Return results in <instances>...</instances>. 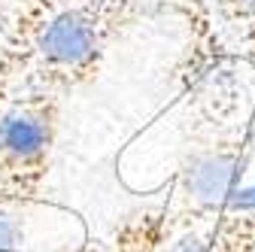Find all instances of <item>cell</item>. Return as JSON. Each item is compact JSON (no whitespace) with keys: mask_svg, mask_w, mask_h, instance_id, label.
Returning a JSON list of instances; mask_svg holds the SVG:
<instances>
[{"mask_svg":"<svg viewBox=\"0 0 255 252\" xmlns=\"http://www.w3.org/2000/svg\"><path fill=\"white\" fill-rule=\"evenodd\" d=\"M155 0H76L58 9L18 61V91H67L98 76L110 46Z\"/></svg>","mask_w":255,"mask_h":252,"instance_id":"1","label":"cell"},{"mask_svg":"<svg viewBox=\"0 0 255 252\" xmlns=\"http://www.w3.org/2000/svg\"><path fill=\"white\" fill-rule=\"evenodd\" d=\"M61 98L15 91L0 110V204L37 201L49 176Z\"/></svg>","mask_w":255,"mask_h":252,"instance_id":"2","label":"cell"},{"mask_svg":"<svg viewBox=\"0 0 255 252\" xmlns=\"http://www.w3.org/2000/svg\"><path fill=\"white\" fill-rule=\"evenodd\" d=\"M76 3V0H12L3 24H0V52H3L15 70H18V61L24 58V52L30 49L34 37L40 34V27L64 6Z\"/></svg>","mask_w":255,"mask_h":252,"instance_id":"3","label":"cell"},{"mask_svg":"<svg viewBox=\"0 0 255 252\" xmlns=\"http://www.w3.org/2000/svg\"><path fill=\"white\" fill-rule=\"evenodd\" d=\"M164 252H225V249H222V243L216 240L210 222H204L201 228H185L182 234L167 240Z\"/></svg>","mask_w":255,"mask_h":252,"instance_id":"4","label":"cell"},{"mask_svg":"<svg viewBox=\"0 0 255 252\" xmlns=\"http://www.w3.org/2000/svg\"><path fill=\"white\" fill-rule=\"evenodd\" d=\"M243 61H246V67H249V70H252V73H255V52H252V55H246V58H243Z\"/></svg>","mask_w":255,"mask_h":252,"instance_id":"5","label":"cell"}]
</instances>
